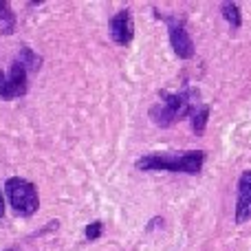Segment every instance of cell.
<instances>
[{"label":"cell","instance_id":"cell-1","mask_svg":"<svg viewBox=\"0 0 251 251\" xmlns=\"http://www.w3.org/2000/svg\"><path fill=\"white\" fill-rule=\"evenodd\" d=\"M205 163V152L187 150V152H154L146 154L137 161V168L143 172H183V174H199Z\"/></svg>","mask_w":251,"mask_h":251},{"label":"cell","instance_id":"cell-2","mask_svg":"<svg viewBox=\"0 0 251 251\" xmlns=\"http://www.w3.org/2000/svg\"><path fill=\"white\" fill-rule=\"evenodd\" d=\"M161 97L163 100L150 108V117L161 128H170V126H174L176 122H181V119L192 115V110L196 108L199 91L185 88L181 93H161Z\"/></svg>","mask_w":251,"mask_h":251},{"label":"cell","instance_id":"cell-3","mask_svg":"<svg viewBox=\"0 0 251 251\" xmlns=\"http://www.w3.org/2000/svg\"><path fill=\"white\" fill-rule=\"evenodd\" d=\"M4 192L9 196V203L16 209V214L20 216H33L40 207V199H38V190L31 181L20 176H11L4 183Z\"/></svg>","mask_w":251,"mask_h":251},{"label":"cell","instance_id":"cell-4","mask_svg":"<svg viewBox=\"0 0 251 251\" xmlns=\"http://www.w3.org/2000/svg\"><path fill=\"white\" fill-rule=\"evenodd\" d=\"M26 73H29V69L18 57L11 62V69L7 75H2V71H0V97L2 100H16V97L25 95L26 88H29Z\"/></svg>","mask_w":251,"mask_h":251},{"label":"cell","instance_id":"cell-5","mask_svg":"<svg viewBox=\"0 0 251 251\" xmlns=\"http://www.w3.org/2000/svg\"><path fill=\"white\" fill-rule=\"evenodd\" d=\"M170 26V44H172L174 53H176L181 60H190L194 55V42H192L190 33L185 29V22L176 20V18H165Z\"/></svg>","mask_w":251,"mask_h":251},{"label":"cell","instance_id":"cell-6","mask_svg":"<svg viewBox=\"0 0 251 251\" xmlns=\"http://www.w3.org/2000/svg\"><path fill=\"white\" fill-rule=\"evenodd\" d=\"M110 35H113V40L117 44H130V40H132L134 35V22H132V13H130V9H122L119 13H115L113 20H110Z\"/></svg>","mask_w":251,"mask_h":251},{"label":"cell","instance_id":"cell-7","mask_svg":"<svg viewBox=\"0 0 251 251\" xmlns=\"http://www.w3.org/2000/svg\"><path fill=\"white\" fill-rule=\"evenodd\" d=\"M251 218V170L240 174L238 201H236V223H247Z\"/></svg>","mask_w":251,"mask_h":251},{"label":"cell","instance_id":"cell-8","mask_svg":"<svg viewBox=\"0 0 251 251\" xmlns=\"http://www.w3.org/2000/svg\"><path fill=\"white\" fill-rule=\"evenodd\" d=\"M207 117H209V106H199V108L192 110L190 119H192V130L196 134L205 132V126H207Z\"/></svg>","mask_w":251,"mask_h":251},{"label":"cell","instance_id":"cell-9","mask_svg":"<svg viewBox=\"0 0 251 251\" xmlns=\"http://www.w3.org/2000/svg\"><path fill=\"white\" fill-rule=\"evenodd\" d=\"M221 11H223V18L231 25V29H238L243 25V18H240V9L236 2H223L221 4Z\"/></svg>","mask_w":251,"mask_h":251},{"label":"cell","instance_id":"cell-10","mask_svg":"<svg viewBox=\"0 0 251 251\" xmlns=\"http://www.w3.org/2000/svg\"><path fill=\"white\" fill-rule=\"evenodd\" d=\"M0 26H2L0 31H4V33L13 31V13L9 11V4L2 2V0H0Z\"/></svg>","mask_w":251,"mask_h":251},{"label":"cell","instance_id":"cell-11","mask_svg":"<svg viewBox=\"0 0 251 251\" xmlns=\"http://www.w3.org/2000/svg\"><path fill=\"white\" fill-rule=\"evenodd\" d=\"M101 229H104V225H101L100 221H95V223H91V225L84 229V234H86L88 240H97L101 236Z\"/></svg>","mask_w":251,"mask_h":251},{"label":"cell","instance_id":"cell-12","mask_svg":"<svg viewBox=\"0 0 251 251\" xmlns=\"http://www.w3.org/2000/svg\"><path fill=\"white\" fill-rule=\"evenodd\" d=\"M4 214V203H2V190H0V218H2Z\"/></svg>","mask_w":251,"mask_h":251},{"label":"cell","instance_id":"cell-13","mask_svg":"<svg viewBox=\"0 0 251 251\" xmlns=\"http://www.w3.org/2000/svg\"><path fill=\"white\" fill-rule=\"evenodd\" d=\"M4 251H11V249H4Z\"/></svg>","mask_w":251,"mask_h":251}]
</instances>
